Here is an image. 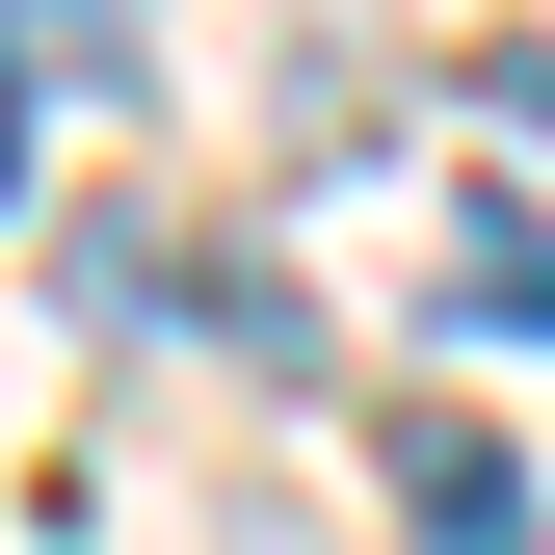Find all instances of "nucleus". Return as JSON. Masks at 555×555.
<instances>
[{
  "mask_svg": "<svg viewBox=\"0 0 555 555\" xmlns=\"http://www.w3.org/2000/svg\"><path fill=\"white\" fill-rule=\"evenodd\" d=\"M397 529H424V555H529V476H503V424H397Z\"/></svg>",
  "mask_w": 555,
  "mask_h": 555,
  "instance_id": "nucleus-1",
  "label": "nucleus"
},
{
  "mask_svg": "<svg viewBox=\"0 0 555 555\" xmlns=\"http://www.w3.org/2000/svg\"><path fill=\"white\" fill-rule=\"evenodd\" d=\"M450 318H476V344H555V212H529V185L450 212Z\"/></svg>",
  "mask_w": 555,
  "mask_h": 555,
  "instance_id": "nucleus-2",
  "label": "nucleus"
},
{
  "mask_svg": "<svg viewBox=\"0 0 555 555\" xmlns=\"http://www.w3.org/2000/svg\"><path fill=\"white\" fill-rule=\"evenodd\" d=\"M27 80H53V53H27V0H0V185H27Z\"/></svg>",
  "mask_w": 555,
  "mask_h": 555,
  "instance_id": "nucleus-3",
  "label": "nucleus"
}]
</instances>
